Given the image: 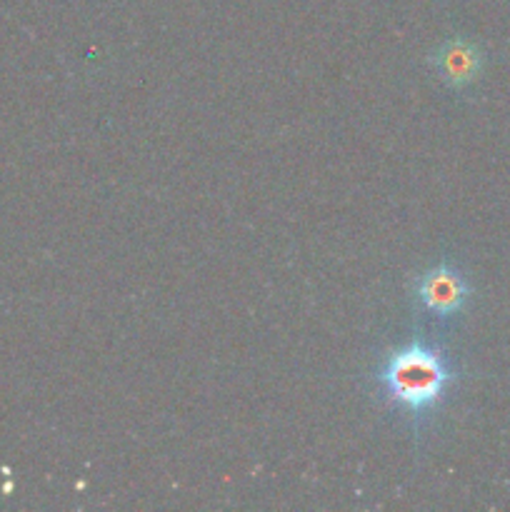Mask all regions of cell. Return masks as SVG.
<instances>
[{
    "label": "cell",
    "mask_w": 510,
    "mask_h": 512,
    "mask_svg": "<svg viewBox=\"0 0 510 512\" xmlns=\"http://www.w3.org/2000/svg\"><path fill=\"white\" fill-rule=\"evenodd\" d=\"M433 68L450 88H465L483 70V50L465 38H450L433 53Z\"/></svg>",
    "instance_id": "obj_3"
},
{
    "label": "cell",
    "mask_w": 510,
    "mask_h": 512,
    "mask_svg": "<svg viewBox=\"0 0 510 512\" xmlns=\"http://www.w3.org/2000/svg\"><path fill=\"white\" fill-rule=\"evenodd\" d=\"M415 298L435 318H453L468 303L470 283L453 265L440 263L415 280Z\"/></svg>",
    "instance_id": "obj_2"
},
{
    "label": "cell",
    "mask_w": 510,
    "mask_h": 512,
    "mask_svg": "<svg viewBox=\"0 0 510 512\" xmlns=\"http://www.w3.org/2000/svg\"><path fill=\"white\" fill-rule=\"evenodd\" d=\"M378 380L385 395L405 415L418 420L443 400L445 390L453 385L455 370L448 355L423 340H413L385 358Z\"/></svg>",
    "instance_id": "obj_1"
}]
</instances>
